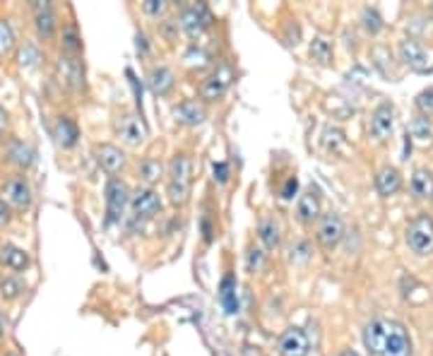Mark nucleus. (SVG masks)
Returning <instances> with one entry per match:
<instances>
[{
  "label": "nucleus",
  "mask_w": 433,
  "mask_h": 356,
  "mask_svg": "<svg viewBox=\"0 0 433 356\" xmlns=\"http://www.w3.org/2000/svg\"><path fill=\"white\" fill-rule=\"evenodd\" d=\"M258 239L265 246V251H274L279 246V224L274 219H263L258 224Z\"/></svg>",
  "instance_id": "393cba45"
},
{
  "label": "nucleus",
  "mask_w": 433,
  "mask_h": 356,
  "mask_svg": "<svg viewBox=\"0 0 433 356\" xmlns=\"http://www.w3.org/2000/svg\"><path fill=\"white\" fill-rule=\"evenodd\" d=\"M24 291H27L24 282H22L20 277H15V274L0 279V296H3L5 301H17Z\"/></svg>",
  "instance_id": "c85d7f7f"
},
{
  "label": "nucleus",
  "mask_w": 433,
  "mask_h": 356,
  "mask_svg": "<svg viewBox=\"0 0 433 356\" xmlns=\"http://www.w3.org/2000/svg\"><path fill=\"white\" fill-rule=\"evenodd\" d=\"M296 191H299V178L296 176L286 178L284 188H281V198H284V200H291V198L296 195Z\"/></svg>",
  "instance_id": "ea45409f"
},
{
  "label": "nucleus",
  "mask_w": 433,
  "mask_h": 356,
  "mask_svg": "<svg viewBox=\"0 0 433 356\" xmlns=\"http://www.w3.org/2000/svg\"><path fill=\"white\" fill-rule=\"evenodd\" d=\"M5 356H20L17 352H8V354H5Z\"/></svg>",
  "instance_id": "49530a36"
},
{
  "label": "nucleus",
  "mask_w": 433,
  "mask_h": 356,
  "mask_svg": "<svg viewBox=\"0 0 433 356\" xmlns=\"http://www.w3.org/2000/svg\"><path fill=\"white\" fill-rule=\"evenodd\" d=\"M411 193L419 200H431L433 198V174L429 169H416L411 174Z\"/></svg>",
  "instance_id": "5701e85b"
},
{
  "label": "nucleus",
  "mask_w": 433,
  "mask_h": 356,
  "mask_svg": "<svg viewBox=\"0 0 433 356\" xmlns=\"http://www.w3.org/2000/svg\"><path fill=\"white\" fill-rule=\"evenodd\" d=\"M308 334L301 327H289L279 337V354L281 356H308Z\"/></svg>",
  "instance_id": "2eb2a0df"
},
{
  "label": "nucleus",
  "mask_w": 433,
  "mask_h": 356,
  "mask_svg": "<svg viewBox=\"0 0 433 356\" xmlns=\"http://www.w3.org/2000/svg\"><path fill=\"white\" fill-rule=\"evenodd\" d=\"M39 48L34 44H24V48L20 51V66L22 68H34L39 63Z\"/></svg>",
  "instance_id": "e433bc0d"
},
{
  "label": "nucleus",
  "mask_w": 433,
  "mask_h": 356,
  "mask_svg": "<svg viewBox=\"0 0 433 356\" xmlns=\"http://www.w3.org/2000/svg\"><path fill=\"white\" fill-rule=\"evenodd\" d=\"M0 279H3V277H0Z\"/></svg>",
  "instance_id": "09e8293b"
},
{
  "label": "nucleus",
  "mask_w": 433,
  "mask_h": 356,
  "mask_svg": "<svg viewBox=\"0 0 433 356\" xmlns=\"http://www.w3.org/2000/svg\"><path fill=\"white\" fill-rule=\"evenodd\" d=\"M138 176L142 178L145 183H156L159 181L161 176H164V166H161V161L159 159H145L142 164H140V169H138Z\"/></svg>",
  "instance_id": "c756f323"
},
{
  "label": "nucleus",
  "mask_w": 433,
  "mask_h": 356,
  "mask_svg": "<svg viewBox=\"0 0 433 356\" xmlns=\"http://www.w3.org/2000/svg\"><path fill=\"white\" fill-rule=\"evenodd\" d=\"M53 138H56V142L61 144L63 149H70L78 144V138H80V131L78 126H75L73 118L68 116H61L56 121V126H53Z\"/></svg>",
  "instance_id": "412c9836"
},
{
  "label": "nucleus",
  "mask_w": 433,
  "mask_h": 356,
  "mask_svg": "<svg viewBox=\"0 0 433 356\" xmlns=\"http://www.w3.org/2000/svg\"><path fill=\"white\" fill-rule=\"evenodd\" d=\"M5 128H8V111L0 106V135L5 133Z\"/></svg>",
  "instance_id": "37998d69"
},
{
  "label": "nucleus",
  "mask_w": 433,
  "mask_h": 356,
  "mask_svg": "<svg viewBox=\"0 0 433 356\" xmlns=\"http://www.w3.org/2000/svg\"><path fill=\"white\" fill-rule=\"evenodd\" d=\"M364 347L373 356H411V337L399 320L376 318L364 327Z\"/></svg>",
  "instance_id": "f257e3e1"
},
{
  "label": "nucleus",
  "mask_w": 433,
  "mask_h": 356,
  "mask_svg": "<svg viewBox=\"0 0 433 356\" xmlns=\"http://www.w3.org/2000/svg\"><path fill=\"white\" fill-rule=\"evenodd\" d=\"M409 138H414L416 142H431L433 140V123H431V118L429 116H414L409 121Z\"/></svg>",
  "instance_id": "bb28decb"
},
{
  "label": "nucleus",
  "mask_w": 433,
  "mask_h": 356,
  "mask_svg": "<svg viewBox=\"0 0 433 356\" xmlns=\"http://www.w3.org/2000/svg\"><path fill=\"white\" fill-rule=\"evenodd\" d=\"M395 128V109L392 104H381L376 106V111L371 113V121H368V131H371L373 138L378 142H386V140L392 135Z\"/></svg>",
  "instance_id": "ddd939ff"
},
{
  "label": "nucleus",
  "mask_w": 433,
  "mask_h": 356,
  "mask_svg": "<svg viewBox=\"0 0 433 356\" xmlns=\"http://www.w3.org/2000/svg\"><path fill=\"white\" fill-rule=\"evenodd\" d=\"M191 176H193V166H191V156L186 152L173 154L171 164H169V200L173 205H186L191 198Z\"/></svg>",
  "instance_id": "f03ea898"
},
{
  "label": "nucleus",
  "mask_w": 433,
  "mask_h": 356,
  "mask_svg": "<svg viewBox=\"0 0 433 356\" xmlns=\"http://www.w3.org/2000/svg\"><path fill=\"white\" fill-rule=\"evenodd\" d=\"M173 116H176V121L183 123V126L195 128V126H200L205 118H207V111H205L203 104L188 99V101H181L178 106H173Z\"/></svg>",
  "instance_id": "a211bd4d"
},
{
  "label": "nucleus",
  "mask_w": 433,
  "mask_h": 356,
  "mask_svg": "<svg viewBox=\"0 0 433 356\" xmlns=\"http://www.w3.org/2000/svg\"><path fill=\"white\" fill-rule=\"evenodd\" d=\"M0 262L13 272H24L31 265V258L24 248L13 246V244H3L0 246Z\"/></svg>",
  "instance_id": "6ab92c4d"
},
{
  "label": "nucleus",
  "mask_w": 433,
  "mask_h": 356,
  "mask_svg": "<svg viewBox=\"0 0 433 356\" xmlns=\"http://www.w3.org/2000/svg\"><path fill=\"white\" fill-rule=\"evenodd\" d=\"M5 202L15 209H29L31 205V186L27 183L24 176H13L3 188Z\"/></svg>",
  "instance_id": "4468645a"
},
{
  "label": "nucleus",
  "mask_w": 433,
  "mask_h": 356,
  "mask_svg": "<svg viewBox=\"0 0 433 356\" xmlns=\"http://www.w3.org/2000/svg\"><path fill=\"white\" fill-rule=\"evenodd\" d=\"M147 84H149L152 94L166 96L173 89V73H171L169 68H164V66L152 68L149 75H147Z\"/></svg>",
  "instance_id": "4be33fe9"
},
{
  "label": "nucleus",
  "mask_w": 433,
  "mask_h": 356,
  "mask_svg": "<svg viewBox=\"0 0 433 356\" xmlns=\"http://www.w3.org/2000/svg\"><path fill=\"white\" fill-rule=\"evenodd\" d=\"M130 209L138 219H152L161 212V198L152 188H140L130 193Z\"/></svg>",
  "instance_id": "0eeeda50"
},
{
  "label": "nucleus",
  "mask_w": 433,
  "mask_h": 356,
  "mask_svg": "<svg viewBox=\"0 0 433 356\" xmlns=\"http://www.w3.org/2000/svg\"><path fill=\"white\" fill-rule=\"evenodd\" d=\"M265 265V251L263 248H256V246H251L248 248V253H246V269L251 274H256L260 272Z\"/></svg>",
  "instance_id": "2f4dec72"
},
{
  "label": "nucleus",
  "mask_w": 433,
  "mask_h": 356,
  "mask_svg": "<svg viewBox=\"0 0 433 356\" xmlns=\"http://www.w3.org/2000/svg\"><path fill=\"white\" fill-rule=\"evenodd\" d=\"M311 58L313 61H318L321 66H330L332 63V44H330L325 36H316V39L311 41Z\"/></svg>",
  "instance_id": "cd10ccee"
},
{
  "label": "nucleus",
  "mask_w": 433,
  "mask_h": 356,
  "mask_svg": "<svg viewBox=\"0 0 433 356\" xmlns=\"http://www.w3.org/2000/svg\"><path fill=\"white\" fill-rule=\"evenodd\" d=\"M63 48H65L68 56H75L78 51H82V39H80L78 27L75 24H68L63 29Z\"/></svg>",
  "instance_id": "7c9ffc66"
},
{
  "label": "nucleus",
  "mask_w": 433,
  "mask_h": 356,
  "mask_svg": "<svg viewBox=\"0 0 433 356\" xmlns=\"http://www.w3.org/2000/svg\"><path fill=\"white\" fill-rule=\"evenodd\" d=\"M116 135L126 144L138 147V144H142L145 140H147V126H145L135 113H123V116H118V121H116Z\"/></svg>",
  "instance_id": "1a4fd4ad"
},
{
  "label": "nucleus",
  "mask_w": 433,
  "mask_h": 356,
  "mask_svg": "<svg viewBox=\"0 0 433 356\" xmlns=\"http://www.w3.org/2000/svg\"><path fill=\"white\" fill-rule=\"evenodd\" d=\"M231 84V70L229 68H219L216 73L207 75V77L200 82V96H203L205 101H216L221 99V96L226 94V89H229Z\"/></svg>",
  "instance_id": "9b49d317"
},
{
  "label": "nucleus",
  "mask_w": 433,
  "mask_h": 356,
  "mask_svg": "<svg viewBox=\"0 0 433 356\" xmlns=\"http://www.w3.org/2000/svg\"><path fill=\"white\" fill-rule=\"evenodd\" d=\"M402 188V174L395 166H383L376 174V191L381 198H392Z\"/></svg>",
  "instance_id": "f3484780"
},
{
  "label": "nucleus",
  "mask_w": 433,
  "mask_h": 356,
  "mask_svg": "<svg viewBox=\"0 0 433 356\" xmlns=\"http://www.w3.org/2000/svg\"><path fill=\"white\" fill-rule=\"evenodd\" d=\"M431 15H433V10H431Z\"/></svg>",
  "instance_id": "de8ad7c7"
},
{
  "label": "nucleus",
  "mask_w": 433,
  "mask_h": 356,
  "mask_svg": "<svg viewBox=\"0 0 433 356\" xmlns=\"http://www.w3.org/2000/svg\"><path fill=\"white\" fill-rule=\"evenodd\" d=\"M15 46V31L13 27H10L8 20H0V56H5V53H10Z\"/></svg>",
  "instance_id": "473e14b6"
},
{
  "label": "nucleus",
  "mask_w": 433,
  "mask_h": 356,
  "mask_svg": "<svg viewBox=\"0 0 433 356\" xmlns=\"http://www.w3.org/2000/svg\"><path fill=\"white\" fill-rule=\"evenodd\" d=\"M414 104H416V109H419L421 116H431V113H433V87L419 91V94H416Z\"/></svg>",
  "instance_id": "c9c22d12"
},
{
  "label": "nucleus",
  "mask_w": 433,
  "mask_h": 356,
  "mask_svg": "<svg viewBox=\"0 0 433 356\" xmlns=\"http://www.w3.org/2000/svg\"><path fill=\"white\" fill-rule=\"evenodd\" d=\"M296 217L301 224H313L316 219H321V198H318L316 188H308L306 193L296 202Z\"/></svg>",
  "instance_id": "dca6fc26"
},
{
  "label": "nucleus",
  "mask_w": 433,
  "mask_h": 356,
  "mask_svg": "<svg viewBox=\"0 0 433 356\" xmlns=\"http://www.w3.org/2000/svg\"><path fill=\"white\" fill-rule=\"evenodd\" d=\"M339 356H359V354H356V352H351V349H346V352H342Z\"/></svg>",
  "instance_id": "a18cd8bd"
},
{
  "label": "nucleus",
  "mask_w": 433,
  "mask_h": 356,
  "mask_svg": "<svg viewBox=\"0 0 433 356\" xmlns=\"http://www.w3.org/2000/svg\"><path fill=\"white\" fill-rule=\"evenodd\" d=\"M316 239L325 251H332L335 246H339V241L344 239V222L339 214L328 212L318 219V229H316Z\"/></svg>",
  "instance_id": "423d86ee"
},
{
  "label": "nucleus",
  "mask_w": 433,
  "mask_h": 356,
  "mask_svg": "<svg viewBox=\"0 0 433 356\" xmlns=\"http://www.w3.org/2000/svg\"><path fill=\"white\" fill-rule=\"evenodd\" d=\"M214 178L219 183L229 181V164H226V161H216V164H214Z\"/></svg>",
  "instance_id": "a19ab883"
},
{
  "label": "nucleus",
  "mask_w": 433,
  "mask_h": 356,
  "mask_svg": "<svg viewBox=\"0 0 433 356\" xmlns=\"http://www.w3.org/2000/svg\"><path fill=\"white\" fill-rule=\"evenodd\" d=\"M207 61H210V56H207V51H203V48L191 46V48L186 51V66L203 68V66H207Z\"/></svg>",
  "instance_id": "f704fd0d"
},
{
  "label": "nucleus",
  "mask_w": 433,
  "mask_h": 356,
  "mask_svg": "<svg viewBox=\"0 0 433 356\" xmlns=\"http://www.w3.org/2000/svg\"><path fill=\"white\" fill-rule=\"evenodd\" d=\"M210 24H212V17H210L207 8H203V5H198V8H186L181 13V17H178V27H181L191 39H198Z\"/></svg>",
  "instance_id": "9d476101"
},
{
  "label": "nucleus",
  "mask_w": 433,
  "mask_h": 356,
  "mask_svg": "<svg viewBox=\"0 0 433 356\" xmlns=\"http://www.w3.org/2000/svg\"><path fill=\"white\" fill-rule=\"evenodd\" d=\"M8 161H13V164L20 166V169H27V166H31V161H34V149H31L27 142L15 140V142H10V147H8Z\"/></svg>",
  "instance_id": "a878e982"
},
{
  "label": "nucleus",
  "mask_w": 433,
  "mask_h": 356,
  "mask_svg": "<svg viewBox=\"0 0 433 356\" xmlns=\"http://www.w3.org/2000/svg\"><path fill=\"white\" fill-rule=\"evenodd\" d=\"M311 244L308 241H296L294 246L289 248V260L291 262H306L311 258Z\"/></svg>",
  "instance_id": "72a5a7b5"
},
{
  "label": "nucleus",
  "mask_w": 433,
  "mask_h": 356,
  "mask_svg": "<svg viewBox=\"0 0 433 356\" xmlns=\"http://www.w3.org/2000/svg\"><path fill=\"white\" fill-rule=\"evenodd\" d=\"M5 330H8V320H5V316L0 313V339L5 337Z\"/></svg>",
  "instance_id": "c03bdc74"
},
{
  "label": "nucleus",
  "mask_w": 433,
  "mask_h": 356,
  "mask_svg": "<svg viewBox=\"0 0 433 356\" xmlns=\"http://www.w3.org/2000/svg\"><path fill=\"white\" fill-rule=\"evenodd\" d=\"M94 156H96V161H99L101 169H104L106 174H111V176L121 174V171L126 169V164H128L126 152H123L121 147H116V144H108V142L96 144Z\"/></svg>",
  "instance_id": "f8f14e48"
},
{
  "label": "nucleus",
  "mask_w": 433,
  "mask_h": 356,
  "mask_svg": "<svg viewBox=\"0 0 433 356\" xmlns=\"http://www.w3.org/2000/svg\"><path fill=\"white\" fill-rule=\"evenodd\" d=\"M142 10L147 15H152V17H159V15L166 13V3H164V0H145Z\"/></svg>",
  "instance_id": "58836bf2"
},
{
  "label": "nucleus",
  "mask_w": 433,
  "mask_h": 356,
  "mask_svg": "<svg viewBox=\"0 0 433 356\" xmlns=\"http://www.w3.org/2000/svg\"><path fill=\"white\" fill-rule=\"evenodd\" d=\"M34 20H36V31H39L41 39H51L56 34V15H53V8L48 3H34Z\"/></svg>",
  "instance_id": "aec40b11"
},
{
  "label": "nucleus",
  "mask_w": 433,
  "mask_h": 356,
  "mask_svg": "<svg viewBox=\"0 0 433 356\" xmlns=\"http://www.w3.org/2000/svg\"><path fill=\"white\" fill-rule=\"evenodd\" d=\"M56 73H58V82H61L65 89L80 91L85 87V68H82V63H80L78 56H68V53H63V56L58 58Z\"/></svg>",
  "instance_id": "39448f33"
},
{
  "label": "nucleus",
  "mask_w": 433,
  "mask_h": 356,
  "mask_svg": "<svg viewBox=\"0 0 433 356\" xmlns=\"http://www.w3.org/2000/svg\"><path fill=\"white\" fill-rule=\"evenodd\" d=\"M364 27H366V31H371V34H378V31L383 29L381 15H378L376 10L366 8V10H364Z\"/></svg>",
  "instance_id": "4c0bfd02"
},
{
  "label": "nucleus",
  "mask_w": 433,
  "mask_h": 356,
  "mask_svg": "<svg viewBox=\"0 0 433 356\" xmlns=\"http://www.w3.org/2000/svg\"><path fill=\"white\" fill-rule=\"evenodd\" d=\"M407 246L416 255H431L433 253V217L416 214L407 224Z\"/></svg>",
  "instance_id": "7ed1b4c3"
},
{
  "label": "nucleus",
  "mask_w": 433,
  "mask_h": 356,
  "mask_svg": "<svg viewBox=\"0 0 433 356\" xmlns=\"http://www.w3.org/2000/svg\"><path fill=\"white\" fill-rule=\"evenodd\" d=\"M219 301H221V306H224V311L229 313V316H234V313H238L236 279L231 277V274H226V277L221 279V284H219Z\"/></svg>",
  "instance_id": "b1692460"
},
{
  "label": "nucleus",
  "mask_w": 433,
  "mask_h": 356,
  "mask_svg": "<svg viewBox=\"0 0 433 356\" xmlns=\"http://www.w3.org/2000/svg\"><path fill=\"white\" fill-rule=\"evenodd\" d=\"M10 222V205L0 198V226H5Z\"/></svg>",
  "instance_id": "79ce46f5"
},
{
  "label": "nucleus",
  "mask_w": 433,
  "mask_h": 356,
  "mask_svg": "<svg viewBox=\"0 0 433 356\" xmlns=\"http://www.w3.org/2000/svg\"><path fill=\"white\" fill-rule=\"evenodd\" d=\"M399 58H402L404 66H407L409 70H414V73H419V75H426V73H431L433 70V66L429 63V53H426L424 46H421L419 41H414V39L399 41Z\"/></svg>",
  "instance_id": "6e6552de"
},
{
  "label": "nucleus",
  "mask_w": 433,
  "mask_h": 356,
  "mask_svg": "<svg viewBox=\"0 0 433 356\" xmlns=\"http://www.w3.org/2000/svg\"><path fill=\"white\" fill-rule=\"evenodd\" d=\"M130 205V191L128 186L123 181H118V178H111V181L106 183V222L113 224L118 222V219L123 217V212H126V207Z\"/></svg>",
  "instance_id": "20e7f679"
}]
</instances>
